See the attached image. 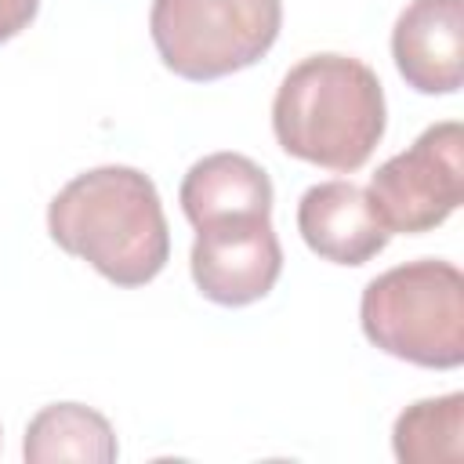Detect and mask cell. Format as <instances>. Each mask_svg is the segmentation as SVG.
<instances>
[{
  "instance_id": "obj_8",
  "label": "cell",
  "mask_w": 464,
  "mask_h": 464,
  "mask_svg": "<svg viewBox=\"0 0 464 464\" xmlns=\"http://www.w3.org/2000/svg\"><path fill=\"white\" fill-rule=\"evenodd\" d=\"M297 232L312 254L352 268L377 257L392 239L366 188H359L355 181L312 185L297 203Z\"/></svg>"
},
{
  "instance_id": "obj_6",
  "label": "cell",
  "mask_w": 464,
  "mask_h": 464,
  "mask_svg": "<svg viewBox=\"0 0 464 464\" xmlns=\"http://www.w3.org/2000/svg\"><path fill=\"white\" fill-rule=\"evenodd\" d=\"M188 268L196 290L214 304L243 308L261 301L283 272L272 218H228L196 228Z\"/></svg>"
},
{
  "instance_id": "obj_2",
  "label": "cell",
  "mask_w": 464,
  "mask_h": 464,
  "mask_svg": "<svg viewBox=\"0 0 464 464\" xmlns=\"http://www.w3.org/2000/svg\"><path fill=\"white\" fill-rule=\"evenodd\" d=\"M384 87L352 54H308L279 83L272 130L286 156L352 174L384 138Z\"/></svg>"
},
{
  "instance_id": "obj_1",
  "label": "cell",
  "mask_w": 464,
  "mask_h": 464,
  "mask_svg": "<svg viewBox=\"0 0 464 464\" xmlns=\"http://www.w3.org/2000/svg\"><path fill=\"white\" fill-rule=\"evenodd\" d=\"M47 232L116 286L152 283L170 257L160 192L138 167L109 163L76 174L51 199Z\"/></svg>"
},
{
  "instance_id": "obj_3",
  "label": "cell",
  "mask_w": 464,
  "mask_h": 464,
  "mask_svg": "<svg viewBox=\"0 0 464 464\" xmlns=\"http://www.w3.org/2000/svg\"><path fill=\"white\" fill-rule=\"evenodd\" d=\"M359 323L370 344L402 362L457 370L464 362V276L439 257L395 265L366 283Z\"/></svg>"
},
{
  "instance_id": "obj_10",
  "label": "cell",
  "mask_w": 464,
  "mask_h": 464,
  "mask_svg": "<svg viewBox=\"0 0 464 464\" xmlns=\"http://www.w3.org/2000/svg\"><path fill=\"white\" fill-rule=\"evenodd\" d=\"M22 457L29 464H54V460L112 464L120 457V446L112 424L98 410L83 402H51L29 420Z\"/></svg>"
},
{
  "instance_id": "obj_9",
  "label": "cell",
  "mask_w": 464,
  "mask_h": 464,
  "mask_svg": "<svg viewBox=\"0 0 464 464\" xmlns=\"http://www.w3.org/2000/svg\"><path fill=\"white\" fill-rule=\"evenodd\" d=\"M178 203L192 228L228 218H272V178L243 152H210L181 178Z\"/></svg>"
},
{
  "instance_id": "obj_5",
  "label": "cell",
  "mask_w": 464,
  "mask_h": 464,
  "mask_svg": "<svg viewBox=\"0 0 464 464\" xmlns=\"http://www.w3.org/2000/svg\"><path fill=\"white\" fill-rule=\"evenodd\" d=\"M388 232L420 236L439 228L464 199V127L431 123L410 149L384 160L366 188Z\"/></svg>"
},
{
  "instance_id": "obj_11",
  "label": "cell",
  "mask_w": 464,
  "mask_h": 464,
  "mask_svg": "<svg viewBox=\"0 0 464 464\" xmlns=\"http://www.w3.org/2000/svg\"><path fill=\"white\" fill-rule=\"evenodd\" d=\"M392 450L402 464H457L464 457V392L406 406L395 417Z\"/></svg>"
},
{
  "instance_id": "obj_7",
  "label": "cell",
  "mask_w": 464,
  "mask_h": 464,
  "mask_svg": "<svg viewBox=\"0 0 464 464\" xmlns=\"http://www.w3.org/2000/svg\"><path fill=\"white\" fill-rule=\"evenodd\" d=\"M399 76L420 94H453L464 80V0H410L392 29Z\"/></svg>"
},
{
  "instance_id": "obj_4",
  "label": "cell",
  "mask_w": 464,
  "mask_h": 464,
  "mask_svg": "<svg viewBox=\"0 0 464 464\" xmlns=\"http://www.w3.org/2000/svg\"><path fill=\"white\" fill-rule=\"evenodd\" d=\"M283 25V0H152L149 33L160 62L192 83L232 76L265 58Z\"/></svg>"
},
{
  "instance_id": "obj_12",
  "label": "cell",
  "mask_w": 464,
  "mask_h": 464,
  "mask_svg": "<svg viewBox=\"0 0 464 464\" xmlns=\"http://www.w3.org/2000/svg\"><path fill=\"white\" fill-rule=\"evenodd\" d=\"M40 11V0H0V44L18 36Z\"/></svg>"
}]
</instances>
